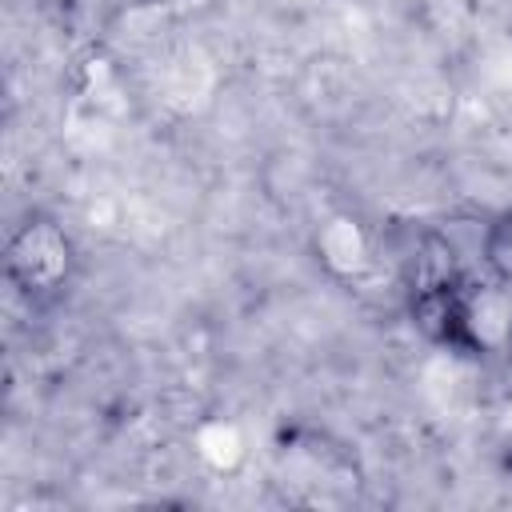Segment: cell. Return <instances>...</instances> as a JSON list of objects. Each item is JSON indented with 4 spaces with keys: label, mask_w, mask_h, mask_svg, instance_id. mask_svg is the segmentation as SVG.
<instances>
[{
    "label": "cell",
    "mask_w": 512,
    "mask_h": 512,
    "mask_svg": "<svg viewBox=\"0 0 512 512\" xmlns=\"http://www.w3.org/2000/svg\"><path fill=\"white\" fill-rule=\"evenodd\" d=\"M80 276V248L60 216L32 208L4 240V280L28 308L60 304Z\"/></svg>",
    "instance_id": "obj_1"
},
{
    "label": "cell",
    "mask_w": 512,
    "mask_h": 512,
    "mask_svg": "<svg viewBox=\"0 0 512 512\" xmlns=\"http://www.w3.org/2000/svg\"><path fill=\"white\" fill-rule=\"evenodd\" d=\"M316 252L336 276H360L372 264L368 236H364L360 220H352V216H332L324 224V232L316 236Z\"/></svg>",
    "instance_id": "obj_2"
},
{
    "label": "cell",
    "mask_w": 512,
    "mask_h": 512,
    "mask_svg": "<svg viewBox=\"0 0 512 512\" xmlns=\"http://www.w3.org/2000/svg\"><path fill=\"white\" fill-rule=\"evenodd\" d=\"M480 264H484V272H488L496 284L512 288V208L500 212V216L484 228V240H480Z\"/></svg>",
    "instance_id": "obj_3"
},
{
    "label": "cell",
    "mask_w": 512,
    "mask_h": 512,
    "mask_svg": "<svg viewBox=\"0 0 512 512\" xmlns=\"http://www.w3.org/2000/svg\"><path fill=\"white\" fill-rule=\"evenodd\" d=\"M156 8H168V12H192L196 4H208V0H152Z\"/></svg>",
    "instance_id": "obj_4"
}]
</instances>
